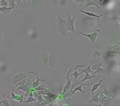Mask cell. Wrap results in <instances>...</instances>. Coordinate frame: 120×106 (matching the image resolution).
Wrapping results in <instances>:
<instances>
[{
    "mask_svg": "<svg viewBox=\"0 0 120 106\" xmlns=\"http://www.w3.org/2000/svg\"><path fill=\"white\" fill-rule=\"evenodd\" d=\"M1 46H2V43H1V42H0V47H1Z\"/></svg>",
    "mask_w": 120,
    "mask_h": 106,
    "instance_id": "25",
    "label": "cell"
},
{
    "mask_svg": "<svg viewBox=\"0 0 120 106\" xmlns=\"http://www.w3.org/2000/svg\"><path fill=\"white\" fill-rule=\"evenodd\" d=\"M57 60H58L57 55H55V54H49V56H48V67L55 68L56 65H57Z\"/></svg>",
    "mask_w": 120,
    "mask_h": 106,
    "instance_id": "8",
    "label": "cell"
},
{
    "mask_svg": "<svg viewBox=\"0 0 120 106\" xmlns=\"http://www.w3.org/2000/svg\"><path fill=\"white\" fill-rule=\"evenodd\" d=\"M44 1H46V0H44Z\"/></svg>",
    "mask_w": 120,
    "mask_h": 106,
    "instance_id": "27",
    "label": "cell"
},
{
    "mask_svg": "<svg viewBox=\"0 0 120 106\" xmlns=\"http://www.w3.org/2000/svg\"><path fill=\"white\" fill-rule=\"evenodd\" d=\"M26 81H27V78H24V79H22V80H20V81H18L16 84H14L15 85V87H18V86H21V85H24L25 83H26Z\"/></svg>",
    "mask_w": 120,
    "mask_h": 106,
    "instance_id": "20",
    "label": "cell"
},
{
    "mask_svg": "<svg viewBox=\"0 0 120 106\" xmlns=\"http://www.w3.org/2000/svg\"><path fill=\"white\" fill-rule=\"evenodd\" d=\"M31 80L29 79V77L27 76V81L24 85H21V86H18V87H15L16 88V91L17 90H21V91H24L25 92V95H24V99L26 97H28L29 93L31 92Z\"/></svg>",
    "mask_w": 120,
    "mask_h": 106,
    "instance_id": "3",
    "label": "cell"
},
{
    "mask_svg": "<svg viewBox=\"0 0 120 106\" xmlns=\"http://www.w3.org/2000/svg\"><path fill=\"white\" fill-rule=\"evenodd\" d=\"M32 1H34V2H36V1H37V0H32Z\"/></svg>",
    "mask_w": 120,
    "mask_h": 106,
    "instance_id": "26",
    "label": "cell"
},
{
    "mask_svg": "<svg viewBox=\"0 0 120 106\" xmlns=\"http://www.w3.org/2000/svg\"><path fill=\"white\" fill-rule=\"evenodd\" d=\"M75 2H77V3H85L86 0H74Z\"/></svg>",
    "mask_w": 120,
    "mask_h": 106,
    "instance_id": "23",
    "label": "cell"
},
{
    "mask_svg": "<svg viewBox=\"0 0 120 106\" xmlns=\"http://www.w3.org/2000/svg\"><path fill=\"white\" fill-rule=\"evenodd\" d=\"M2 105V101H1V99H0V106Z\"/></svg>",
    "mask_w": 120,
    "mask_h": 106,
    "instance_id": "24",
    "label": "cell"
},
{
    "mask_svg": "<svg viewBox=\"0 0 120 106\" xmlns=\"http://www.w3.org/2000/svg\"><path fill=\"white\" fill-rule=\"evenodd\" d=\"M103 82H104V80H103V79H100V80H99V82H98V83H94V84H93L92 88L90 89V90H88V92H92V93H94V92L96 91V90L98 89L99 87L101 86V84H102Z\"/></svg>",
    "mask_w": 120,
    "mask_h": 106,
    "instance_id": "16",
    "label": "cell"
},
{
    "mask_svg": "<svg viewBox=\"0 0 120 106\" xmlns=\"http://www.w3.org/2000/svg\"><path fill=\"white\" fill-rule=\"evenodd\" d=\"M80 12L84 13L85 15H87V16H89V17H94V18H98V19H100V18H102V17H103V13H102V14H100V15H97L96 13L90 12V11H85V10L81 9V8H80Z\"/></svg>",
    "mask_w": 120,
    "mask_h": 106,
    "instance_id": "11",
    "label": "cell"
},
{
    "mask_svg": "<svg viewBox=\"0 0 120 106\" xmlns=\"http://www.w3.org/2000/svg\"><path fill=\"white\" fill-rule=\"evenodd\" d=\"M100 32V30H96L95 32L93 33H90V34H86V33H83V32H78L76 34H78V35H82V36H85L86 38H88L90 40V42H91L92 44L95 43V41L97 39V36H98V33Z\"/></svg>",
    "mask_w": 120,
    "mask_h": 106,
    "instance_id": "6",
    "label": "cell"
},
{
    "mask_svg": "<svg viewBox=\"0 0 120 106\" xmlns=\"http://www.w3.org/2000/svg\"><path fill=\"white\" fill-rule=\"evenodd\" d=\"M11 99H12V100H16L18 102H20V103H23V102H24V95H23V94L17 95V94H15L14 89H12V90H11Z\"/></svg>",
    "mask_w": 120,
    "mask_h": 106,
    "instance_id": "9",
    "label": "cell"
},
{
    "mask_svg": "<svg viewBox=\"0 0 120 106\" xmlns=\"http://www.w3.org/2000/svg\"><path fill=\"white\" fill-rule=\"evenodd\" d=\"M0 6L8 7V2H7V0H0Z\"/></svg>",
    "mask_w": 120,
    "mask_h": 106,
    "instance_id": "21",
    "label": "cell"
},
{
    "mask_svg": "<svg viewBox=\"0 0 120 106\" xmlns=\"http://www.w3.org/2000/svg\"><path fill=\"white\" fill-rule=\"evenodd\" d=\"M72 69H73V68H70V69L68 70V72H67V74H66V77H65L66 84L64 85V87H62V93L61 94L68 92L70 90L71 84H72V78H70V74H71V72H72Z\"/></svg>",
    "mask_w": 120,
    "mask_h": 106,
    "instance_id": "4",
    "label": "cell"
},
{
    "mask_svg": "<svg viewBox=\"0 0 120 106\" xmlns=\"http://www.w3.org/2000/svg\"><path fill=\"white\" fill-rule=\"evenodd\" d=\"M34 101H36V99H35V97L33 96V94H32V91L29 93V95H28V99L26 100V101H24V103H26V104H29V103H33Z\"/></svg>",
    "mask_w": 120,
    "mask_h": 106,
    "instance_id": "18",
    "label": "cell"
},
{
    "mask_svg": "<svg viewBox=\"0 0 120 106\" xmlns=\"http://www.w3.org/2000/svg\"><path fill=\"white\" fill-rule=\"evenodd\" d=\"M65 23H66V19H63L61 17V15H57L56 16V24H57V31L63 36H67L68 32L65 28Z\"/></svg>",
    "mask_w": 120,
    "mask_h": 106,
    "instance_id": "2",
    "label": "cell"
},
{
    "mask_svg": "<svg viewBox=\"0 0 120 106\" xmlns=\"http://www.w3.org/2000/svg\"><path fill=\"white\" fill-rule=\"evenodd\" d=\"M48 56H49V54L46 53V52H44V53H42V54L40 55L41 62H42L44 64V66L47 67V68H48Z\"/></svg>",
    "mask_w": 120,
    "mask_h": 106,
    "instance_id": "15",
    "label": "cell"
},
{
    "mask_svg": "<svg viewBox=\"0 0 120 106\" xmlns=\"http://www.w3.org/2000/svg\"><path fill=\"white\" fill-rule=\"evenodd\" d=\"M24 78H27V75H26L25 72H23V71H19V72H17L16 74H14L13 76L11 77V81H12L13 84H16L18 81H20Z\"/></svg>",
    "mask_w": 120,
    "mask_h": 106,
    "instance_id": "7",
    "label": "cell"
},
{
    "mask_svg": "<svg viewBox=\"0 0 120 106\" xmlns=\"http://www.w3.org/2000/svg\"><path fill=\"white\" fill-rule=\"evenodd\" d=\"M96 94H93L92 93V96L91 98H90V100H88V103H95V105H100L99 104V92H100V90L97 89L96 90Z\"/></svg>",
    "mask_w": 120,
    "mask_h": 106,
    "instance_id": "10",
    "label": "cell"
},
{
    "mask_svg": "<svg viewBox=\"0 0 120 106\" xmlns=\"http://www.w3.org/2000/svg\"><path fill=\"white\" fill-rule=\"evenodd\" d=\"M100 57H102V52L97 50V49H94L91 56H90V59H95V58H100Z\"/></svg>",
    "mask_w": 120,
    "mask_h": 106,
    "instance_id": "17",
    "label": "cell"
},
{
    "mask_svg": "<svg viewBox=\"0 0 120 106\" xmlns=\"http://www.w3.org/2000/svg\"><path fill=\"white\" fill-rule=\"evenodd\" d=\"M1 101H2V105H3V106H9V105H10L8 99H6V98H5V95H3V96H2Z\"/></svg>",
    "mask_w": 120,
    "mask_h": 106,
    "instance_id": "19",
    "label": "cell"
},
{
    "mask_svg": "<svg viewBox=\"0 0 120 106\" xmlns=\"http://www.w3.org/2000/svg\"><path fill=\"white\" fill-rule=\"evenodd\" d=\"M99 104L103 106H108L113 104V98L112 97H107L103 95L101 92H99Z\"/></svg>",
    "mask_w": 120,
    "mask_h": 106,
    "instance_id": "5",
    "label": "cell"
},
{
    "mask_svg": "<svg viewBox=\"0 0 120 106\" xmlns=\"http://www.w3.org/2000/svg\"><path fill=\"white\" fill-rule=\"evenodd\" d=\"M9 7H15V0H7Z\"/></svg>",
    "mask_w": 120,
    "mask_h": 106,
    "instance_id": "22",
    "label": "cell"
},
{
    "mask_svg": "<svg viewBox=\"0 0 120 106\" xmlns=\"http://www.w3.org/2000/svg\"><path fill=\"white\" fill-rule=\"evenodd\" d=\"M75 19H76L75 14H73V16H71V14L68 13L65 23V28L67 32H72V34H74V35L76 34V31H75Z\"/></svg>",
    "mask_w": 120,
    "mask_h": 106,
    "instance_id": "1",
    "label": "cell"
},
{
    "mask_svg": "<svg viewBox=\"0 0 120 106\" xmlns=\"http://www.w3.org/2000/svg\"><path fill=\"white\" fill-rule=\"evenodd\" d=\"M15 9V7H3V6H0V13H2L4 16H6L7 14H9L12 12V10Z\"/></svg>",
    "mask_w": 120,
    "mask_h": 106,
    "instance_id": "12",
    "label": "cell"
},
{
    "mask_svg": "<svg viewBox=\"0 0 120 106\" xmlns=\"http://www.w3.org/2000/svg\"><path fill=\"white\" fill-rule=\"evenodd\" d=\"M85 3H86V4H85V8H88V7H90V6H95L96 8L102 10V7H101L100 5H98L95 1H93V0H86Z\"/></svg>",
    "mask_w": 120,
    "mask_h": 106,
    "instance_id": "14",
    "label": "cell"
},
{
    "mask_svg": "<svg viewBox=\"0 0 120 106\" xmlns=\"http://www.w3.org/2000/svg\"><path fill=\"white\" fill-rule=\"evenodd\" d=\"M100 92L102 93L103 95L107 96V97H112V98L114 97V93L112 92V90H109V89H107V88H106V86H105V85H104V87H103V88L100 90Z\"/></svg>",
    "mask_w": 120,
    "mask_h": 106,
    "instance_id": "13",
    "label": "cell"
}]
</instances>
